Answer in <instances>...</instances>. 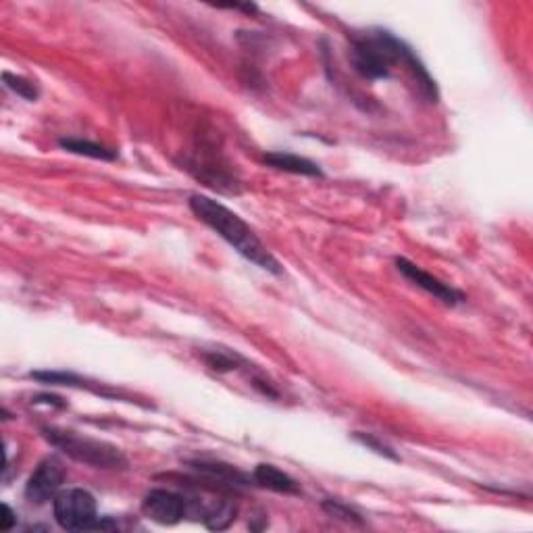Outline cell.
Listing matches in <instances>:
<instances>
[{"mask_svg":"<svg viewBox=\"0 0 533 533\" xmlns=\"http://www.w3.org/2000/svg\"><path fill=\"white\" fill-rule=\"evenodd\" d=\"M55 521L67 531L111 529L115 523L109 517H98L97 500L88 490L69 488L61 490L52 500Z\"/></svg>","mask_w":533,"mask_h":533,"instance_id":"cell-4","label":"cell"},{"mask_svg":"<svg viewBox=\"0 0 533 533\" xmlns=\"http://www.w3.org/2000/svg\"><path fill=\"white\" fill-rule=\"evenodd\" d=\"M29 377L38 379V382L49 383V386H69V388H86L92 390V392H97L100 396H104V398H120L115 392H111L109 388L104 386H94V383H88L86 379H81L78 375H73V373H65V371H34L29 373Z\"/></svg>","mask_w":533,"mask_h":533,"instance_id":"cell-11","label":"cell"},{"mask_svg":"<svg viewBox=\"0 0 533 533\" xmlns=\"http://www.w3.org/2000/svg\"><path fill=\"white\" fill-rule=\"evenodd\" d=\"M263 161L277 171H286V174L305 175V177H323V171L319 169L317 163L309 158L294 155V152H266Z\"/></svg>","mask_w":533,"mask_h":533,"instance_id":"cell-10","label":"cell"},{"mask_svg":"<svg viewBox=\"0 0 533 533\" xmlns=\"http://www.w3.org/2000/svg\"><path fill=\"white\" fill-rule=\"evenodd\" d=\"M65 483V469L61 460L49 456L35 467L26 483V498L35 506H42L46 502L55 500Z\"/></svg>","mask_w":533,"mask_h":533,"instance_id":"cell-5","label":"cell"},{"mask_svg":"<svg viewBox=\"0 0 533 533\" xmlns=\"http://www.w3.org/2000/svg\"><path fill=\"white\" fill-rule=\"evenodd\" d=\"M189 211L197 215L198 221H203L206 228H211L219 238L228 242L240 257L251 260L252 265L260 266L266 274H283L280 260L260 242L251 225L240 215H236L234 211H229L228 206L219 203V200L203 197V194H194V197H189Z\"/></svg>","mask_w":533,"mask_h":533,"instance_id":"cell-2","label":"cell"},{"mask_svg":"<svg viewBox=\"0 0 533 533\" xmlns=\"http://www.w3.org/2000/svg\"><path fill=\"white\" fill-rule=\"evenodd\" d=\"M15 523H17V517H15L13 508H11L9 505H3V517H0V529H3V531L13 529Z\"/></svg>","mask_w":533,"mask_h":533,"instance_id":"cell-17","label":"cell"},{"mask_svg":"<svg viewBox=\"0 0 533 533\" xmlns=\"http://www.w3.org/2000/svg\"><path fill=\"white\" fill-rule=\"evenodd\" d=\"M323 511L331 514V517L346 521V523H363V519H360L359 513H354L352 508H348L346 505H342V502L337 500H323Z\"/></svg>","mask_w":533,"mask_h":533,"instance_id":"cell-15","label":"cell"},{"mask_svg":"<svg viewBox=\"0 0 533 533\" xmlns=\"http://www.w3.org/2000/svg\"><path fill=\"white\" fill-rule=\"evenodd\" d=\"M396 269H398L408 282L414 283L417 288L425 290V292L434 296V298L442 300L444 305L454 306V305H459V302L465 300L463 292H459V290H454L450 283H444L442 280H437V277L428 274V271H423L421 266L414 265L413 260L396 259Z\"/></svg>","mask_w":533,"mask_h":533,"instance_id":"cell-7","label":"cell"},{"mask_svg":"<svg viewBox=\"0 0 533 533\" xmlns=\"http://www.w3.org/2000/svg\"><path fill=\"white\" fill-rule=\"evenodd\" d=\"M58 146H61L63 151L71 152V155L90 157V158H97V161H115L117 158V151H111V148L97 144V142H90V140L61 138L58 140Z\"/></svg>","mask_w":533,"mask_h":533,"instance_id":"cell-12","label":"cell"},{"mask_svg":"<svg viewBox=\"0 0 533 533\" xmlns=\"http://www.w3.org/2000/svg\"><path fill=\"white\" fill-rule=\"evenodd\" d=\"M194 471L209 479L212 483L228 485V488H242V485H251V477H246L244 473L234 469L232 465L215 463V460H192L189 463Z\"/></svg>","mask_w":533,"mask_h":533,"instance_id":"cell-8","label":"cell"},{"mask_svg":"<svg viewBox=\"0 0 533 533\" xmlns=\"http://www.w3.org/2000/svg\"><path fill=\"white\" fill-rule=\"evenodd\" d=\"M348 57H351L352 67L360 78L371 81L388 80L392 75V67L396 63L405 65L413 73L423 97L429 103L437 100L436 81L431 80L428 69L423 67V63L411 50V46H406L388 29H367L363 34L352 35Z\"/></svg>","mask_w":533,"mask_h":533,"instance_id":"cell-1","label":"cell"},{"mask_svg":"<svg viewBox=\"0 0 533 533\" xmlns=\"http://www.w3.org/2000/svg\"><path fill=\"white\" fill-rule=\"evenodd\" d=\"M142 514L152 523L167 527L177 525L183 517H188V500L177 491L155 488L142 500Z\"/></svg>","mask_w":533,"mask_h":533,"instance_id":"cell-6","label":"cell"},{"mask_svg":"<svg viewBox=\"0 0 533 533\" xmlns=\"http://www.w3.org/2000/svg\"><path fill=\"white\" fill-rule=\"evenodd\" d=\"M352 440L359 442L360 446H365L367 450H371V452L383 456V459L396 460V463H398V460H400V456L396 454V450L392 446H390V444H386L383 440H379L377 436L365 434V431H354Z\"/></svg>","mask_w":533,"mask_h":533,"instance_id":"cell-13","label":"cell"},{"mask_svg":"<svg viewBox=\"0 0 533 533\" xmlns=\"http://www.w3.org/2000/svg\"><path fill=\"white\" fill-rule=\"evenodd\" d=\"M42 436L50 446L61 450L65 456L78 460L81 465L103 471L127 469V456L120 448L97 437L81 436L78 431L61 428H44Z\"/></svg>","mask_w":533,"mask_h":533,"instance_id":"cell-3","label":"cell"},{"mask_svg":"<svg viewBox=\"0 0 533 533\" xmlns=\"http://www.w3.org/2000/svg\"><path fill=\"white\" fill-rule=\"evenodd\" d=\"M3 81H4V86L9 88V90H13L17 97L26 98L27 103H35V100H38V97H40L38 86H35L34 81L21 78V75H15V73H9V71H4Z\"/></svg>","mask_w":533,"mask_h":533,"instance_id":"cell-14","label":"cell"},{"mask_svg":"<svg viewBox=\"0 0 533 533\" xmlns=\"http://www.w3.org/2000/svg\"><path fill=\"white\" fill-rule=\"evenodd\" d=\"M252 482L259 485V488L277 491V494H298L300 485L294 482L288 473H283L282 469H277L274 465L260 463L254 467L252 471Z\"/></svg>","mask_w":533,"mask_h":533,"instance_id":"cell-9","label":"cell"},{"mask_svg":"<svg viewBox=\"0 0 533 533\" xmlns=\"http://www.w3.org/2000/svg\"><path fill=\"white\" fill-rule=\"evenodd\" d=\"M205 360L209 363L211 369H215V371H234L236 369V357H232V354H228V352H221V351L206 352Z\"/></svg>","mask_w":533,"mask_h":533,"instance_id":"cell-16","label":"cell"}]
</instances>
